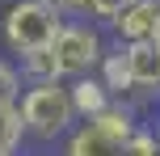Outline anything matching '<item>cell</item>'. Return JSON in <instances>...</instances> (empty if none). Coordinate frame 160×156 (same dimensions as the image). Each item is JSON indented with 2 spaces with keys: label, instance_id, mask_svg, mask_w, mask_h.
I'll return each mask as SVG.
<instances>
[{
  "label": "cell",
  "instance_id": "cell-5",
  "mask_svg": "<svg viewBox=\"0 0 160 156\" xmlns=\"http://www.w3.org/2000/svg\"><path fill=\"white\" fill-rule=\"evenodd\" d=\"M63 156H127V148H122L110 131H101L93 118H84V123H76L72 131H68Z\"/></svg>",
  "mask_w": 160,
  "mask_h": 156
},
{
  "label": "cell",
  "instance_id": "cell-4",
  "mask_svg": "<svg viewBox=\"0 0 160 156\" xmlns=\"http://www.w3.org/2000/svg\"><path fill=\"white\" fill-rule=\"evenodd\" d=\"M105 30H110L114 42H148V38H156V30H160V0H135V4H127L122 13H114L105 21Z\"/></svg>",
  "mask_w": 160,
  "mask_h": 156
},
{
  "label": "cell",
  "instance_id": "cell-1",
  "mask_svg": "<svg viewBox=\"0 0 160 156\" xmlns=\"http://www.w3.org/2000/svg\"><path fill=\"white\" fill-rule=\"evenodd\" d=\"M68 13L55 0H8L0 13V42L8 55H34V51H51L59 38Z\"/></svg>",
  "mask_w": 160,
  "mask_h": 156
},
{
  "label": "cell",
  "instance_id": "cell-7",
  "mask_svg": "<svg viewBox=\"0 0 160 156\" xmlns=\"http://www.w3.org/2000/svg\"><path fill=\"white\" fill-rule=\"evenodd\" d=\"M68 89H72V101H76V114H80V123H84V118H97L101 110H110V106H114V93L105 89V80H101L97 72L68 80Z\"/></svg>",
  "mask_w": 160,
  "mask_h": 156
},
{
  "label": "cell",
  "instance_id": "cell-13",
  "mask_svg": "<svg viewBox=\"0 0 160 156\" xmlns=\"http://www.w3.org/2000/svg\"><path fill=\"white\" fill-rule=\"evenodd\" d=\"M93 4L97 0H59V8H63L68 17H93Z\"/></svg>",
  "mask_w": 160,
  "mask_h": 156
},
{
  "label": "cell",
  "instance_id": "cell-8",
  "mask_svg": "<svg viewBox=\"0 0 160 156\" xmlns=\"http://www.w3.org/2000/svg\"><path fill=\"white\" fill-rule=\"evenodd\" d=\"M25 139H30V127H25L21 106H0V152L17 156Z\"/></svg>",
  "mask_w": 160,
  "mask_h": 156
},
{
  "label": "cell",
  "instance_id": "cell-15",
  "mask_svg": "<svg viewBox=\"0 0 160 156\" xmlns=\"http://www.w3.org/2000/svg\"><path fill=\"white\" fill-rule=\"evenodd\" d=\"M152 42H156V47H160V30H156V38H152Z\"/></svg>",
  "mask_w": 160,
  "mask_h": 156
},
{
  "label": "cell",
  "instance_id": "cell-11",
  "mask_svg": "<svg viewBox=\"0 0 160 156\" xmlns=\"http://www.w3.org/2000/svg\"><path fill=\"white\" fill-rule=\"evenodd\" d=\"M127 156H160V143H156L152 123H143V127H139V135L127 143Z\"/></svg>",
  "mask_w": 160,
  "mask_h": 156
},
{
  "label": "cell",
  "instance_id": "cell-10",
  "mask_svg": "<svg viewBox=\"0 0 160 156\" xmlns=\"http://www.w3.org/2000/svg\"><path fill=\"white\" fill-rule=\"evenodd\" d=\"M25 93V76H21V63L0 55V106H17Z\"/></svg>",
  "mask_w": 160,
  "mask_h": 156
},
{
  "label": "cell",
  "instance_id": "cell-14",
  "mask_svg": "<svg viewBox=\"0 0 160 156\" xmlns=\"http://www.w3.org/2000/svg\"><path fill=\"white\" fill-rule=\"evenodd\" d=\"M152 131H156V143H160V118H156V123H152Z\"/></svg>",
  "mask_w": 160,
  "mask_h": 156
},
{
  "label": "cell",
  "instance_id": "cell-16",
  "mask_svg": "<svg viewBox=\"0 0 160 156\" xmlns=\"http://www.w3.org/2000/svg\"><path fill=\"white\" fill-rule=\"evenodd\" d=\"M0 156H8V152H0Z\"/></svg>",
  "mask_w": 160,
  "mask_h": 156
},
{
  "label": "cell",
  "instance_id": "cell-9",
  "mask_svg": "<svg viewBox=\"0 0 160 156\" xmlns=\"http://www.w3.org/2000/svg\"><path fill=\"white\" fill-rule=\"evenodd\" d=\"M21 76L25 84H38V80H59V68H55V55L51 51H34V55H21Z\"/></svg>",
  "mask_w": 160,
  "mask_h": 156
},
{
  "label": "cell",
  "instance_id": "cell-2",
  "mask_svg": "<svg viewBox=\"0 0 160 156\" xmlns=\"http://www.w3.org/2000/svg\"><path fill=\"white\" fill-rule=\"evenodd\" d=\"M17 106H21V114H25L30 139H38V143L68 139V131L80 123L68 80H38V84H25V93H21Z\"/></svg>",
  "mask_w": 160,
  "mask_h": 156
},
{
  "label": "cell",
  "instance_id": "cell-12",
  "mask_svg": "<svg viewBox=\"0 0 160 156\" xmlns=\"http://www.w3.org/2000/svg\"><path fill=\"white\" fill-rule=\"evenodd\" d=\"M127 4H135V0H97V4H93V21H110V17L122 13Z\"/></svg>",
  "mask_w": 160,
  "mask_h": 156
},
{
  "label": "cell",
  "instance_id": "cell-17",
  "mask_svg": "<svg viewBox=\"0 0 160 156\" xmlns=\"http://www.w3.org/2000/svg\"><path fill=\"white\" fill-rule=\"evenodd\" d=\"M55 4H59V0H55Z\"/></svg>",
  "mask_w": 160,
  "mask_h": 156
},
{
  "label": "cell",
  "instance_id": "cell-3",
  "mask_svg": "<svg viewBox=\"0 0 160 156\" xmlns=\"http://www.w3.org/2000/svg\"><path fill=\"white\" fill-rule=\"evenodd\" d=\"M105 51H110V42H105L101 25H97L93 17H68L63 30H59V38L51 42L59 80H76V76L97 72L101 59H105Z\"/></svg>",
  "mask_w": 160,
  "mask_h": 156
},
{
  "label": "cell",
  "instance_id": "cell-6",
  "mask_svg": "<svg viewBox=\"0 0 160 156\" xmlns=\"http://www.w3.org/2000/svg\"><path fill=\"white\" fill-rule=\"evenodd\" d=\"M122 47H127V63H131V72H135L139 93H143L148 101L160 97V47L152 38L148 42H122Z\"/></svg>",
  "mask_w": 160,
  "mask_h": 156
}]
</instances>
